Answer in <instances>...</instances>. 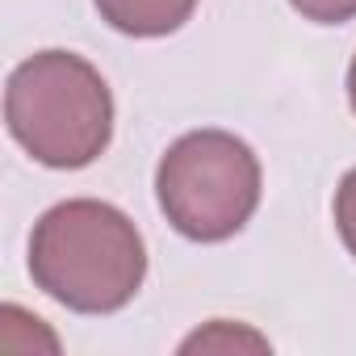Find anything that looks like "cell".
Instances as JSON below:
<instances>
[{"instance_id": "1", "label": "cell", "mask_w": 356, "mask_h": 356, "mask_svg": "<svg viewBox=\"0 0 356 356\" xmlns=\"http://www.w3.org/2000/svg\"><path fill=\"white\" fill-rule=\"evenodd\" d=\"M30 277L76 314H113L143 289L147 248L118 206L76 197L51 206L34 222Z\"/></svg>"}, {"instance_id": "2", "label": "cell", "mask_w": 356, "mask_h": 356, "mask_svg": "<svg viewBox=\"0 0 356 356\" xmlns=\"http://www.w3.org/2000/svg\"><path fill=\"white\" fill-rule=\"evenodd\" d=\"M5 122L47 168H88L113 138V97L101 72L72 51H38L5 84Z\"/></svg>"}, {"instance_id": "3", "label": "cell", "mask_w": 356, "mask_h": 356, "mask_svg": "<svg viewBox=\"0 0 356 356\" xmlns=\"http://www.w3.org/2000/svg\"><path fill=\"white\" fill-rule=\"evenodd\" d=\"M260 159L227 130L181 134L155 168L163 218L193 243H222L239 235L260 206Z\"/></svg>"}, {"instance_id": "4", "label": "cell", "mask_w": 356, "mask_h": 356, "mask_svg": "<svg viewBox=\"0 0 356 356\" xmlns=\"http://www.w3.org/2000/svg\"><path fill=\"white\" fill-rule=\"evenodd\" d=\"M197 9V0H97L101 22L130 38H163L176 34Z\"/></svg>"}, {"instance_id": "5", "label": "cell", "mask_w": 356, "mask_h": 356, "mask_svg": "<svg viewBox=\"0 0 356 356\" xmlns=\"http://www.w3.org/2000/svg\"><path fill=\"white\" fill-rule=\"evenodd\" d=\"M231 352V348H268V339L264 335H256V331H243V327H235L231 331V323H210L206 331H197V335H189L185 343H181V352Z\"/></svg>"}, {"instance_id": "6", "label": "cell", "mask_w": 356, "mask_h": 356, "mask_svg": "<svg viewBox=\"0 0 356 356\" xmlns=\"http://www.w3.org/2000/svg\"><path fill=\"white\" fill-rule=\"evenodd\" d=\"M335 231L343 239V248L356 256V168L339 181L335 189Z\"/></svg>"}, {"instance_id": "7", "label": "cell", "mask_w": 356, "mask_h": 356, "mask_svg": "<svg viewBox=\"0 0 356 356\" xmlns=\"http://www.w3.org/2000/svg\"><path fill=\"white\" fill-rule=\"evenodd\" d=\"M289 5L306 22H318V26H339L356 17V0H289Z\"/></svg>"}, {"instance_id": "8", "label": "cell", "mask_w": 356, "mask_h": 356, "mask_svg": "<svg viewBox=\"0 0 356 356\" xmlns=\"http://www.w3.org/2000/svg\"><path fill=\"white\" fill-rule=\"evenodd\" d=\"M348 101H352V113H356V55H352V67H348Z\"/></svg>"}]
</instances>
